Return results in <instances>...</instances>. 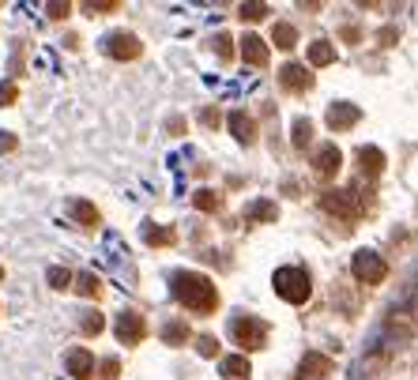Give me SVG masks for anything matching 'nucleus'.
I'll list each match as a JSON object with an SVG mask.
<instances>
[{
	"instance_id": "nucleus-26",
	"label": "nucleus",
	"mask_w": 418,
	"mask_h": 380,
	"mask_svg": "<svg viewBox=\"0 0 418 380\" xmlns=\"http://www.w3.org/2000/svg\"><path fill=\"white\" fill-rule=\"evenodd\" d=\"M102 327H106V317H102V312H87L83 317V335H98Z\"/></svg>"
},
{
	"instance_id": "nucleus-20",
	"label": "nucleus",
	"mask_w": 418,
	"mask_h": 380,
	"mask_svg": "<svg viewBox=\"0 0 418 380\" xmlns=\"http://www.w3.org/2000/svg\"><path fill=\"white\" fill-rule=\"evenodd\" d=\"M332 60H335V46L324 42V38H317V42L309 46V64H320L324 68V64H332Z\"/></svg>"
},
{
	"instance_id": "nucleus-7",
	"label": "nucleus",
	"mask_w": 418,
	"mask_h": 380,
	"mask_svg": "<svg viewBox=\"0 0 418 380\" xmlns=\"http://www.w3.org/2000/svg\"><path fill=\"white\" fill-rule=\"evenodd\" d=\"M279 87L291 90V95H305V90L313 87V72L305 68V64H283L279 68Z\"/></svg>"
},
{
	"instance_id": "nucleus-30",
	"label": "nucleus",
	"mask_w": 418,
	"mask_h": 380,
	"mask_svg": "<svg viewBox=\"0 0 418 380\" xmlns=\"http://www.w3.org/2000/svg\"><path fill=\"white\" fill-rule=\"evenodd\" d=\"M117 373H121V361H117V358H106V361H102V376H106V380H113Z\"/></svg>"
},
{
	"instance_id": "nucleus-22",
	"label": "nucleus",
	"mask_w": 418,
	"mask_h": 380,
	"mask_svg": "<svg viewBox=\"0 0 418 380\" xmlns=\"http://www.w3.org/2000/svg\"><path fill=\"white\" fill-rule=\"evenodd\" d=\"M271 42H276L279 49H294V46H298V31L291 27V23H276V31H271Z\"/></svg>"
},
{
	"instance_id": "nucleus-2",
	"label": "nucleus",
	"mask_w": 418,
	"mask_h": 380,
	"mask_svg": "<svg viewBox=\"0 0 418 380\" xmlns=\"http://www.w3.org/2000/svg\"><path fill=\"white\" fill-rule=\"evenodd\" d=\"M271 286H276V294L283 301H291V305H305L309 294H313V283H309V275L302 268H279Z\"/></svg>"
},
{
	"instance_id": "nucleus-17",
	"label": "nucleus",
	"mask_w": 418,
	"mask_h": 380,
	"mask_svg": "<svg viewBox=\"0 0 418 380\" xmlns=\"http://www.w3.org/2000/svg\"><path fill=\"white\" fill-rule=\"evenodd\" d=\"M219 369H223L226 380H245V376H249V358H241V354H230V358H223V365H219Z\"/></svg>"
},
{
	"instance_id": "nucleus-4",
	"label": "nucleus",
	"mask_w": 418,
	"mask_h": 380,
	"mask_svg": "<svg viewBox=\"0 0 418 380\" xmlns=\"http://www.w3.org/2000/svg\"><path fill=\"white\" fill-rule=\"evenodd\" d=\"M350 271H355V279L358 283H370V286H377L388 275V268H385V260L373 253V248H362V253H355V260H350Z\"/></svg>"
},
{
	"instance_id": "nucleus-14",
	"label": "nucleus",
	"mask_w": 418,
	"mask_h": 380,
	"mask_svg": "<svg viewBox=\"0 0 418 380\" xmlns=\"http://www.w3.org/2000/svg\"><path fill=\"white\" fill-rule=\"evenodd\" d=\"M226 128H230V136L238 139V143H253L256 125H253V117L245 113V110H234V113L226 117Z\"/></svg>"
},
{
	"instance_id": "nucleus-18",
	"label": "nucleus",
	"mask_w": 418,
	"mask_h": 380,
	"mask_svg": "<svg viewBox=\"0 0 418 380\" xmlns=\"http://www.w3.org/2000/svg\"><path fill=\"white\" fill-rule=\"evenodd\" d=\"M162 343H166V347L189 343V324H185V320H169V324L162 327Z\"/></svg>"
},
{
	"instance_id": "nucleus-8",
	"label": "nucleus",
	"mask_w": 418,
	"mask_h": 380,
	"mask_svg": "<svg viewBox=\"0 0 418 380\" xmlns=\"http://www.w3.org/2000/svg\"><path fill=\"white\" fill-rule=\"evenodd\" d=\"M140 38L136 34H128V31H117V34H110L106 38V53L113 57V60H136L140 57Z\"/></svg>"
},
{
	"instance_id": "nucleus-13",
	"label": "nucleus",
	"mask_w": 418,
	"mask_h": 380,
	"mask_svg": "<svg viewBox=\"0 0 418 380\" xmlns=\"http://www.w3.org/2000/svg\"><path fill=\"white\" fill-rule=\"evenodd\" d=\"M241 57H245L249 68H264L268 64V46L260 42V34H245L241 38Z\"/></svg>"
},
{
	"instance_id": "nucleus-24",
	"label": "nucleus",
	"mask_w": 418,
	"mask_h": 380,
	"mask_svg": "<svg viewBox=\"0 0 418 380\" xmlns=\"http://www.w3.org/2000/svg\"><path fill=\"white\" fill-rule=\"evenodd\" d=\"M75 286H80V294H87V297H98V294H102L98 275H90V271H83L80 279H75Z\"/></svg>"
},
{
	"instance_id": "nucleus-25",
	"label": "nucleus",
	"mask_w": 418,
	"mask_h": 380,
	"mask_svg": "<svg viewBox=\"0 0 418 380\" xmlns=\"http://www.w3.org/2000/svg\"><path fill=\"white\" fill-rule=\"evenodd\" d=\"M46 279H49V286H53V290H64V286L72 283V271H68V268H49Z\"/></svg>"
},
{
	"instance_id": "nucleus-3",
	"label": "nucleus",
	"mask_w": 418,
	"mask_h": 380,
	"mask_svg": "<svg viewBox=\"0 0 418 380\" xmlns=\"http://www.w3.org/2000/svg\"><path fill=\"white\" fill-rule=\"evenodd\" d=\"M230 335H234V343H238L241 350H260V347H264V339H268V324L238 312V317L230 320Z\"/></svg>"
},
{
	"instance_id": "nucleus-23",
	"label": "nucleus",
	"mask_w": 418,
	"mask_h": 380,
	"mask_svg": "<svg viewBox=\"0 0 418 380\" xmlns=\"http://www.w3.org/2000/svg\"><path fill=\"white\" fill-rule=\"evenodd\" d=\"M313 143V121L309 117H298L294 121V147H309Z\"/></svg>"
},
{
	"instance_id": "nucleus-29",
	"label": "nucleus",
	"mask_w": 418,
	"mask_h": 380,
	"mask_svg": "<svg viewBox=\"0 0 418 380\" xmlns=\"http://www.w3.org/2000/svg\"><path fill=\"white\" fill-rule=\"evenodd\" d=\"M196 207H200V211H215V207H219V196L215 192H196Z\"/></svg>"
},
{
	"instance_id": "nucleus-32",
	"label": "nucleus",
	"mask_w": 418,
	"mask_h": 380,
	"mask_svg": "<svg viewBox=\"0 0 418 380\" xmlns=\"http://www.w3.org/2000/svg\"><path fill=\"white\" fill-rule=\"evenodd\" d=\"M215 53L223 57V60L230 57V38H226V34H219V38H215Z\"/></svg>"
},
{
	"instance_id": "nucleus-1",
	"label": "nucleus",
	"mask_w": 418,
	"mask_h": 380,
	"mask_svg": "<svg viewBox=\"0 0 418 380\" xmlns=\"http://www.w3.org/2000/svg\"><path fill=\"white\" fill-rule=\"evenodd\" d=\"M169 290H174V297L181 301V305L200 312V317H211V312L219 309L215 283L207 279V275H200V271H174L169 275Z\"/></svg>"
},
{
	"instance_id": "nucleus-21",
	"label": "nucleus",
	"mask_w": 418,
	"mask_h": 380,
	"mask_svg": "<svg viewBox=\"0 0 418 380\" xmlns=\"http://www.w3.org/2000/svg\"><path fill=\"white\" fill-rule=\"evenodd\" d=\"M72 215L80 218L83 226H98V222H102L98 207H95V204H87V200H75V204H72Z\"/></svg>"
},
{
	"instance_id": "nucleus-34",
	"label": "nucleus",
	"mask_w": 418,
	"mask_h": 380,
	"mask_svg": "<svg viewBox=\"0 0 418 380\" xmlns=\"http://www.w3.org/2000/svg\"><path fill=\"white\" fill-rule=\"evenodd\" d=\"M204 125L215 128V125H219V113H215V110H204Z\"/></svg>"
},
{
	"instance_id": "nucleus-33",
	"label": "nucleus",
	"mask_w": 418,
	"mask_h": 380,
	"mask_svg": "<svg viewBox=\"0 0 418 380\" xmlns=\"http://www.w3.org/2000/svg\"><path fill=\"white\" fill-rule=\"evenodd\" d=\"M68 11H72V4H49V16H53V19H64Z\"/></svg>"
},
{
	"instance_id": "nucleus-16",
	"label": "nucleus",
	"mask_w": 418,
	"mask_h": 380,
	"mask_svg": "<svg viewBox=\"0 0 418 380\" xmlns=\"http://www.w3.org/2000/svg\"><path fill=\"white\" fill-rule=\"evenodd\" d=\"M358 162H362V174L365 177H377L385 169V154H381V147H362L358 151Z\"/></svg>"
},
{
	"instance_id": "nucleus-27",
	"label": "nucleus",
	"mask_w": 418,
	"mask_h": 380,
	"mask_svg": "<svg viewBox=\"0 0 418 380\" xmlns=\"http://www.w3.org/2000/svg\"><path fill=\"white\" fill-rule=\"evenodd\" d=\"M196 350H200L204 358H215V354H219V339H215V335H200V343H196Z\"/></svg>"
},
{
	"instance_id": "nucleus-5",
	"label": "nucleus",
	"mask_w": 418,
	"mask_h": 380,
	"mask_svg": "<svg viewBox=\"0 0 418 380\" xmlns=\"http://www.w3.org/2000/svg\"><path fill=\"white\" fill-rule=\"evenodd\" d=\"M113 332H117V343H125V347H140V343H143V335H147V320H143L140 312H117Z\"/></svg>"
},
{
	"instance_id": "nucleus-12",
	"label": "nucleus",
	"mask_w": 418,
	"mask_h": 380,
	"mask_svg": "<svg viewBox=\"0 0 418 380\" xmlns=\"http://www.w3.org/2000/svg\"><path fill=\"white\" fill-rule=\"evenodd\" d=\"M339 166H343V154H339L335 143H324V147L313 154V169H317L320 177H335Z\"/></svg>"
},
{
	"instance_id": "nucleus-28",
	"label": "nucleus",
	"mask_w": 418,
	"mask_h": 380,
	"mask_svg": "<svg viewBox=\"0 0 418 380\" xmlns=\"http://www.w3.org/2000/svg\"><path fill=\"white\" fill-rule=\"evenodd\" d=\"M264 16H268V4H241V19L256 23V19H264Z\"/></svg>"
},
{
	"instance_id": "nucleus-15",
	"label": "nucleus",
	"mask_w": 418,
	"mask_h": 380,
	"mask_svg": "<svg viewBox=\"0 0 418 380\" xmlns=\"http://www.w3.org/2000/svg\"><path fill=\"white\" fill-rule=\"evenodd\" d=\"M245 218L249 222H276L279 218V207L271 200H253L249 207H245Z\"/></svg>"
},
{
	"instance_id": "nucleus-9",
	"label": "nucleus",
	"mask_w": 418,
	"mask_h": 380,
	"mask_svg": "<svg viewBox=\"0 0 418 380\" xmlns=\"http://www.w3.org/2000/svg\"><path fill=\"white\" fill-rule=\"evenodd\" d=\"M358 117H362V110H358V106H350V102H332V106H328V117H324V121H328L332 132H347L350 125H358Z\"/></svg>"
},
{
	"instance_id": "nucleus-10",
	"label": "nucleus",
	"mask_w": 418,
	"mask_h": 380,
	"mask_svg": "<svg viewBox=\"0 0 418 380\" xmlns=\"http://www.w3.org/2000/svg\"><path fill=\"white\" fill-rule=\"evenodd\" d=\"M332 373V358H324V354H305L302 358V365H298V373L291 376V380H324Z\"/></svg>"
},
{
	"instance_id": "nucleus-19",
	"label": "nucleus",
	"mask_w": 418,
	"mask_h": 380,
	"mask_svg": "<svg viewBox=\"0 0 418 380\" xmlns=\"http://www.w3.org/2000/svg\"><path fill=\"white\" fill-rule=\"evenodd\" d=\"M143 241H147L151 248H162V245L174 241V230H169V226H155V222H147V226H143Z\"/></svg>"
},
{
	"instance_id": "nucleus-11",
	"label": "nucleus",
	"mask_w": 418,
	"mask_h": 380,
	"mask_svg": "<svg viewBox=\"0 0 418 380\" xmlns=\"http://www.w3.org/2000/svg\"><path fill=\"white\" fill-rule=\"evenodd\" d=\"M64 365H68V376L72 380H90V376H95V358H90V350H83V347L68 350Z\"/></svg>"
},
{
	"instance_id": "nucleus-31",
	"label": "nucleus",
	"mask_w": 418,
	"mask_h": 380,
	"mask_svg": "<svg viewBox=\"0 0 418 380\" xmlns=\"http://www.w3.org/2000/svg\"><path fill=\"white\" fill-rule=\"evenodd\" d=\"M16 95H19V90L11 87V83H4V87H0V106H11V102H16Z\"/></svg>"
},
{
	"instance_id": "nucleus-6",
	"label": "nucleus",
	"mask_w": 418,
	"mask_h": 380,
	"mask_svg": "<svg viewBox=\"0 0 418 380\" xmlns=\"http://www.w3.org/2000/svg\"><path fill=\"white\" fill-rule=\"evenodd\" d=\"M320 207H324V211H332V215H339V218H355L358 215V200H355V192H350V189L324 192L320 196Z\"/></svg>"
}]
</instances>
